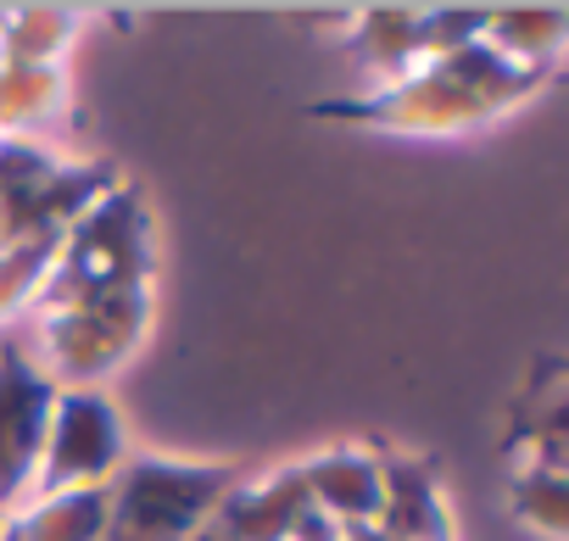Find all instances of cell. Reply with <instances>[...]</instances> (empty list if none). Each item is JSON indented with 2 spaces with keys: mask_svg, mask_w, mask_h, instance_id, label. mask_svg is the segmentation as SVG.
<instances>
[{
  "mask_svg": "<svg viewBox=\"0 0 569 541\" xmlns=\"http://www.w3.org/2000/svg\"><path fill=\"white\" fill-rule=\"evenodd\" d=\"M547 84H552V73L519 68V62L497 57L486 40H475V46H458L447 57H430L425 68H413L397 84L313 101L308 112L325 123L402 134V140H452V134H475V129L502 123L508 112L536 101Z\"/></svg>",
  "mask_w": 569,
  "mask_h": 541,
  "instance_id": "cell-1",
  "label": "cell"
},
{
  "mask_svg": "<svg viewBox=\"0 0 569 541\" xmlns=\"http://www.w3.org/2000/svg\"><path fill=\"white\" fill-rule=\"evenodd\" d=\"M112 291H157V223L134 179H118L84 218L62 229L34 308L112 297Z\"/></svg>",
  "mask_w": 569,
  "mask_h": 541,
  "instance_id": "cell-2",
  "label": "cell"
},
{
  "mask_svg": "<svg viewBox=\"0 0 569 541\" xmlns=\"http://www.w3.org/2000/svg\"><path fill=\"white\" fill-rule=\"evenodd\" d=\"M123 173L107 157H62L29 134H0V251L62 240Z\"/></svg>",
  "mask_w": 569,
  "mask_h": 541,
  "instance_id": "cell-3",
  "label": "cell"
},
{
  "mask_svg": "<svg viewBox=\"0 0 569 541\" xmlns=\"http://www.w3.org/2000/svg\"><path fill=\"white\" fill-rule=\"evenodd\" d=\"M240 463H196L162 452H129L107 480V535L101 541H190L196 524L229 497Z\"/></svg>",
  "mask_w": 569,
  "mask_h": 541,
  "instance_id": "cell-4",
  "label": "cell"
},
{
  "mask_svg": "<svg viewBox=\"0 0 569 541\" xmlns=\"http://www.w3.org/2000/svg\"><path fill=\"white\" fill-rule=\"evenodd\" d=\"M29 313H34V363L57 385H96L101 391V380H112L146 347L157 291H112V297L29 308Z\"/></svg>",
  "mask_w": 569,
  "mask_h": 541,
  "instance_id": "cell-5",
  "label": "cell"
},
{
  "mask_svg": "<svg viewBox=\"0 0 569 541\" xmlns=\"http://www.w3.org/2000/svg\"><path fill=\"white\" fill-rule=\"evenodd\" d=\"M123 458H129V424H123L118 402L96 385H62L51 424H46V447H40V469H34L29 497L107 485Z\"/></svg>",
  "mask_w": 569,
  "mask_h": 541,
  "instance_id": "cell-6",
  "label": "cell"
},
{
  "mask_svg": "<svg viewBox=\"0 0 569 541\" xmlns=\"http://www.w3.org/2000/svg\"><path fill=\"white\" fill-rule=\"evenodd\" d=\"M486 29V7H363L347 29L352 62L369 73V90L408 79L430 57L475 46Z\"/></svg>",
  "mask_w": 569,
  "mask_h": 541,
  "instance_id": "cell-7",
  "label": "cell"
},
{
  "mask_svg": "<svg viewBox=\"0 0 569 541\" xmlns=\"http://www.w3.org/2000/svg\"><path fill=\"white\" fill-rule=\"evenodd\" d=\"M57 391L62 385L34 363V352L23 341H0V524L34 491V469H40Z\"/></svg>",
  "mask_w": 569,
  "mask_h": 541,
  "instance_id": "cell-8",
  "label": "cell"
},
{
  "mask_svg": "<svg viewBox=\"0 0 569 541\" xmlns=\"http://www.w3.org/2000/svg\"><path fill=\"white\" fill-rule=\"evenodd\" d=\"M313 508L336 524V530H369L380 519V491H386V452L375 447H325L297 458Z\"/></svg>",
  "mask_w": 569,
  "mask_h": 541,
  "instance_id": "cell-9",
  "label": "cell"
},
{
  "mask_svg": "<svg viewBox=\"0 0 569 541\" xmlns=\"http://www.w3.org/2000/svg\"><path fill=\"white\" fill-rule=\"evenodd\" d=\"M386 541H458L452 508L441 491V469L430 458L386 452V491H380V519L369 524Z\"/></svg>",
  "mask_w": 569,
  "mask_h": 541,
  "instance_id": "cell-10",
  "label": "cell"
},
{
  "mask_svg": "<svg viewBox=\"0 0 569 541\" xmlns=\"http://www.w3.org/2000/svg\"><path fill=\"white\" fill-rule=\"evenodd\" d=\"M212 513L229 524L234 541H297L302 519L313 513V497H308V480L297 463H279L262 480L240 474Z\"/></svg>",
  "mask_w": 569,
  "mask_h": 541,
  "instance_id": "cell-11",
  "label": "cell"
},
{
  "mask_svg": "<svg viewBox=\"0 0 569 541\" xmlns=\"http://www.w3.org/2000/svg\"><path fill=\"white\" fill-rule=\"evenodd\" d=\"M502 452L513 458V469H563V363L558 358H541L536 374L525 380Z\"/></svg>",
  "mask_w": 569,
  "mask_h": 541,
  "instance_id": "cell-12",
  "label": "cell"
},
{
  "mask_svg": "<svg viewBox=\"0 0 569 541\" xmlns=\"http://www.w3.org/2000/svg\"><path fill=\"white\" fill-rule=\"evenodd\" d=\"M480 40L519 68L558 73V57L569 40V12L563 7H486Z\"/></svg>",
  "mask_w": 569,
  "mask_h": 541,
  "instance_id": "cell-13",
  "label": "cell"
},
{
  "mask_svg": "<svg viewBox=\"0 0 569 541\" xmlns=\"http://www.w3.org/2000/svg\"><path fill=\"white\" fill-rule=\"evenodd\" d=\"M0 530H7V541H101L107 535V485L29 497Z\"/></svg>",
  "mask_w": 569,
  "mask_h": 541,
  "instance_id": "cell-14",
  "label": "cell"
},
{
  "mask_svg": "<svg viewBox=\"0 0 569 541\" xmlns=\"http://www.w3.org/2000/svg\"><path fill=\"white\" fill-rule=\"evenodd\" d=\"M73 101L68 68H34V62H7L0 57V134H29L51 118H62Z\"/></svg>",
  "mask_w": 569,
  "mask_h": 541,
  "instance_id": "cell-15",
  "label": "cell"
},
{
  "mask_svg": "<svg viewBox=\"0 0 569 541\" xmlns=\"http://www.w3.org/2000/svg\"><path fill=\"white\" fill-rule=\"evenodd\" d=\"M84 12L73 7H7V29H0V57L7 62H34V68H68V51L79 46Z\"/></svg>",
  "mask_w": 569,
  "mask_h": 541,
  "instance_id": "cell-16",
  "label": "cell"
},
{
  "mask_svg": "<svg viewBox=\"0 0 569 541\" xmlns=\"http://www.w3.org/2000/svg\"><path fill=\"white\" fill-rule=\"evenodd\" d=\"M508 513L547 535V541H563L569 535V485H563V469H513L508 474Z\"/></svg>",
  "mask_w": 569,
  "mask_h": 541,
  "instance_id": "cell-17",
  "label": "cell"
},
{
  "mask_svg": "<svg viewBox=\"0 0 569 541\" xmlns=\"http://www.w3.org/2000/svg\"><path fill=\"white\" fill-rule=\"evenodd\" d=\"M51 257H57V240H34V246H18V251H0V324L34 308V297H40L46 274H51Z\"/></svg>",
  "mask_w": 569,
  "mask_h": 541,
  "instance_id": "cell-18",
  "label": "cell"
},
{
  "mask_svg": "<svg viewBox=\"0 0 569 541\" xmlns=\"http://www.w3.org/2000/svg\"><path fill=\"white\" fill-rule=\"evenodd\" d=\"M341 541H386L380 530H341Z\"/></svg>",
  "mask_w": 569,
  "mask_h": 541,
  "instance_id": "cell-19",
  "label": "cell"
},
{
  "mask_svg": "<svg viewBox=\"0 0 569 541\" xmlns=\"http://www.w3.org/2000/svg\"><path fill=\"white\" fill-rule=\"evenodd\" d=\"M0 29H7V7H0Z\"/></svg>",
  "mask_w": 569,
  "mask_h": 541,
  "instance_id": "cell-20",
  "label": "cell"
},
{
  "mask_svg": "<svg viewBox=\"0 0 569 541\" xmlns=\"http://www.w3.org/2000/svg\"><path fill=\"white\" fill-rule=\"evenodd\" d=\"M0 541H7V530H0Z\"/></svg>",
  "mask_w": 569,
  "mask_h": 541,
  "instance_id": "cell-21",
  "label": "cell"
}]
</instances>
